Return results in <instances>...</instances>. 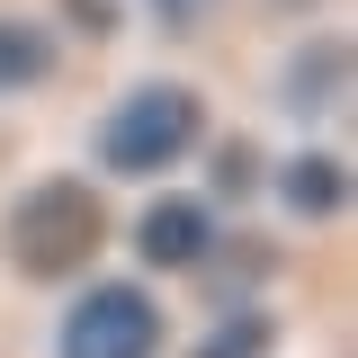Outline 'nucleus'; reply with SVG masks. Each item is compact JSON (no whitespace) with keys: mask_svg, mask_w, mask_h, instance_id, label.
<instances>
[{"mask_svg":"<svg viewBox=\"0 0 358 358\" xmlns=\"http://www.w3.org/2000/svg\"><path fill=\"white\" fill-rule=\"evenodd\" d=\"M143 9H152V27H162V36H197V27L215 18V0H143Z\"/></svg>","mask_w":358,"mask_h":358,"instance_id":"9d476101","label":"nucleus"},{"mask_svg":"<svg viewBox=\"0 0 358 358\" xmlns=\"http://www.w3.org/2000/svg\"><path fill=\"white\" fill-rule=\"evenodd\" d=\"M278 9H313V0H278Z\"/></svg>","mask_w":358,"mask_h":358,"instance_id":"f8f14e48","label":"nucleus"},{"mask_svg":"<svg viewBox=\"0 0 358 358\" xmlns=\"http://www.w3.org/2000/svg\"><path fill=\"white\" fill-rule=\"evenodd\" d=\"M215 251V206L206 197H152L143 215H134V260L179 278V268H197Z\"/></svg>","mask_w":358,"mask_h":358,"instance_id":"20e7f679","label":"nucleus"},{"mask_svg":"<svg viewBox=\"0 0 358 358\" xmlns=\"http://www.w3.org/2000/svg\"><path fill=\"white\" fill-rule=\"evenodd\" d=\"M215 197H251V188H268V162H260V143L251 134H233V143H215Z\"/></svg>","mask_w":358,"mask_h":358,"instance_id":"1a4fd4ad","label":"nucleus"},{"mask_svg":"<svg viewBox=\"0 0 358 358\" xmlns=\"http://www.w3.org/2000/svg\"><path fill=\"white\" fill-rule=\"evenodd\" d=\"M268 350H278V322H268V313L242 296V305H224V313H215V331H206L188 358H268Z\"/></svg>","mask_w":358,"mask_h":358,"instance_id":"6e6552de","label":"nucleus"},{"mask_svg":"<svg viewBox=\"0 0 358 358\" xmlns=\"http://www.w3.org/2000/svg\"><path fill=\"white\" fill-rule=\"evenodd\" d=\"M54 81V27L45 18H0V99H27Z\"/></svg>","mask_w":358,"mask_h":358,"instance_id":"0eeeda50","label":"nucleus"},{"mask_svg":"<svg viewBox=\"0 0 358 358\" xmlns=\"http://www.w3.org/2000/svg\"><path fill=\"white\" fill-rule=\"evenodd\" d=\"M268 188L287 197V215H305V224H322V215L350 206V171H341V152H296V162H278Z\"/></svg>","mask_w":358,"mask_h":358,"instance_id":"423d86ee","label":"nucleus"},{"mask_svg":"<svg viewBox=\"0 0 358 358\" xmlns=\"http://www.w3.org/2000/svg\"><path fill=\"white\" fill-rule=\"evenodd\" d=\"M162 350V305L134 278H90L54 322V358H152Z\"/></svg>","mask_w":358,"mask_h":358,"instance_id":"7ed1b4c3","label":"nucleus"},{"mask_svg":"<svg viewBox=\"0 0 358 358\" xmlns=\"http://www.w3.org/2000/svg\"><path fill=\"white\" fill-rule=\"evenodd\" d=\"M99 171L108 179H162L206 143V99L188 81H134L108 117H99Z\"/></svg>","mask_w":358,"mask_h":358,"instance_id":"f03ea898","label":"nucleus"},{"mask_svg":"<svg viewBox=\"0 0 358 358\" xmlns=\"http://www.w3.org/2000/svg\"><path fill=\"white\" fill-rule=\"evenodd\" d=\"M341 99H350V45L313 27V36L287 54V72H278V108H287V117H331Z\"/></svg>","mask_w":358,"mask_h":358,"instance_id":"39448f33","label":"nucleus"},{"mask_svg":"<svg viewBox=\"0 0 358 358\" xmlns=\"http://www.w3.org/2000/svg\"><path fill=\"white\" fill-rule=\"evenodd\" d=\"M63 18H72L90 45H99V36H117V0H63Z\"/></svg>","mask_w":358,"mask_h":358,"instance_id":"9b49d317","label":"nucleus"},{"mask_svg":"<svg viewBox=\"0 0 358 358\" xmlns=\"http://www.w3.org/2000/svg\"><path fill=\"white\" fill-rule=\"evenodd\" d=\"M99 242H108V206H99L90 179L45 171V179H27V188L9 197V260H18V278L72 287V278L99 260Z\"/></svg>","mask_w":358,"mask_h":358,"instance_id":"f257e3e1","label":"nucleus"}]
</instances>
